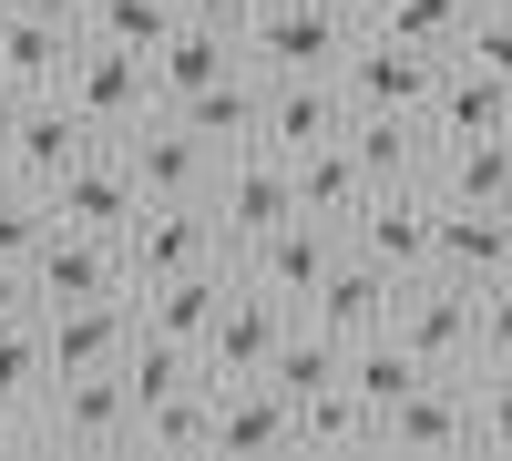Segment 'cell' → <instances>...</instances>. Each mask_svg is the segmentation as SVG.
Returning a JSON list of instances; mask_svg holds the SVG:
<instances>
[{"instance_id": "1", "label": "cell", "mask_w": 512, "mask_h": 461, "mask_svg": "<svg viewBox=\"0 0 512 461\" xmlns=\"http://www.w3.org/2000/svg\"><path fill=\"white\" fill-rule=\"evenodd\" d=\"M205 205H216V226H226V257H246V246H267L297 216V164L277 144H236V154H216Z\"/></svg>"}, {"instance_id": "2", "label": "cell", "mask_w": 512, "mask_h": 461, "mask_svg": "<svg viewBox=\"0 0 512 461\" xmlns=\"http://www.w3.org/2000/svg\"><path fill=\"white\" fill-rule=\"evenodd\" d=\"M441 62H451V52H420V41L359 21V31H349V62H338V93H349V113H431Z\"/></svg>"}, {"instance_id": "3", "label": "cell", "mask_w": 512, "mask_h": 461, "mask_svg": "<svg viewBox=\"0 0 512 461\" xmlns=\"http://www.w3.org/2000/svg\"><path fill=\"white\" fill-rule=\"evenodd\" d=\"M226 257V226L205 195H144V216L123 226V277L154 287V277H185V267H216Z\"/></svg>"}, {"instance_id": "4", "label": "cell", "mask_w": 512, "mask_h": 461, "mask_svg": "<svg viewBox=\"0 0 512 461\" xmlns=\"http://www.w3.org/2000/svg\"><path fill=\"white\" fill-rule=\"evenodd\" d=\"M390 328L420 349V369H472V359H482V298H472L461 277H441V267L400 277V298H390Z\"/></svg>"}, {"instance_id": "5", "label": "cell", "mask_w": 512, "mask_h": 461, "mask_svg": "<svg viewBox=\"0 0 512 461\" xmlns=\"http://www.w3.org/2000/svg\"><path fill=\"white\" fill-rule=\"evenodd\" d=\"M31 441L41 451H134V390H123V369H72V380H52Z\"/></svg>"}, {"instance_id": "6", "label": "cell", "mask_w": 512, "mask_h": 461, "mask_svg": "<svg viewBox=\"0 0 512 461\" xmlns=\"http://www.w3.org/2000/svg\"><path fill=\"white\" fill-rule=\"evenodd\" d=\"M93 144H113V134H103V123L82 113V103L62 93V82H52V93H21V113H11V134H0V175L41 195V185H52V175H62L72 154H93Z\"/></svg>"}, {"instance_id": "7", "label": "cell", "mask_w": 512, "mask_h": 461, "mask_svg": "<svg viewBox=\"0 0 512 461\" xmlns=\"http://www.w3.org/2000/svg\"><path fill=\"white\" fill-rule=\"evenodd\" d=\"M62 93L103 123V134H134V123L154 113V62L144 52H123V41H103V31H82L72 41V62H62Z\"/></svg>"}, {"instance_id": "8", "label": "cell", "mask_w": 512, "mask_h": 461, "mask_svg": "<svg viewBox=\"0 0 512 461\" xmlns=\"http://www.w3.org/2000/svg\"><path fill=\"white\" fill-rule=\"evenodd\" d=\"M349 31H359V21L318 11V0H267V11L236 31V52H246L256 72H338V62H349Z\"/></svg>"}, {"instance_id": "9", "label": "cell", "mask_w": 512, "mask_h": 461, "mask_svg": "<svg viewBox=\"0 0 512 461\" xmlns=\"http://www.w3.org/2000/svg\"><path fill=\"white\" fill-rule=\"evenodd\" d=\"M41 205H52V226H93V236H123L144 216V185H134V164H123V144H93V154H72L52 185H41Z\"/></svg>"}, {"instance_id": "10", "label": "cell", "mask_w": 512, "mask_h": 461, "mask_svg": "<svg viewBox=\"0 0 512 461\" xmlns=\"http://www.w3.org/2000/svg\"><path fill=\"white\" fill-rule=\"evenodd\" d=\"M287 328H297V308H287V298H267V287L236 267V287H226L216 328H205L195 369H205V380H246V369H267V359H277V339H287Z\"/></svg>"}, {"instance_id": "11", "label": "cell", "mask_w": 512, "mask_h": 461, "mask_svg": "<svg viewBox=\"0 0 512 461\" xmlns=\"http://www.w3.org/2000/svg\"><path fill=\"white\" fill-rule=\"evenodd\" d=\"M379 451H472V369H420L379 410Z\"/></svg>"}, {"instance_id": "12", "label": "cell", "mask_w": 512, "mask_h": 461, "mask_svg": "<svg viewBox=\"0 0 512 461\" xmlns=\"http://www.w3.org/2000/svg\"><path fill=\"white\" fill-rule=\"evenodd\" d=\"M431 236H441V195H431V185H369V205L349 216V246L379 257L390 277H420V267H431Z\"/></svg>"}, {"instance_id": "13", "label": "cell", "mask_w": 512, "mask_h": 461, "mask_svg": "<svg viewBox=\"0 0 512 461\" xmlns=\"http://www.w3.org/2000/svg\"><path fill=\"white\" fill-rule=\"evenodd\" d=\"M123 277V236H93V226H52L31 246V298L41 308H72V298H113Z\"/></svg>"}, {"instance_id": "14", "label": "cell", "mask_w": 512, "mask_h": 461, "mask_svg": "<svg viewBox=\"0 0 512 461\" xmlns=\"http://www.w3.org/2000/svg\"><path fill=\"white\" fill-rule=\"evenodd\" d=\"M205 451H226V461L297 451V400L267 380V369H246V380H216V431H205Z\"/></svg>"}, {"instance_id": "15", "label": "cell", "mask_w": 512, "mask_h": 461, "mask_svg": "<svg viewBox=\"0 0 512 461\" xmlns=\"http://www.w3.org/2000/svg\"><path fill=\"white\" fill-rule=\"evenodd\" d=\"M134 287H113V298H72V308H41V349H52V380L72 369H113L134 349Z\"/></svg>"}, {"instance_id": "16", "label": "cell", "mask_w": 512, "mask_h": 461, "mask_svg": "<svg viewBox=\"0 0 512 461\" xmlns=\"http://www.w3.org/2000/svg\"><path fill=\"white\" fill-rule=\"evenodd\" d=\"M328 134H349V93L338 72H267V103H256V144L277 154H308Z\"/></svg>"}, {"instance_id": "17", "label": "cell", "mask_w": 512, "mask_h": 461, "mask_svg": "<svg viewBox=\"0 0 512 461\" xmlns=\"http://www.w3.org/2000/svg\"><path fill=\"white\" fill-rule=\"evenodd\" d=\"M113 144H123V164H134L144 195H205V185H216V144H205L195 123H175L164 103L134 123V134H113Z\"/></svg>"}, {"instance_id": "18", "label": "cell", "mask_w": 512, "mask_h": 461, "mask_svg": "<svg viewBox=\"0 0 512 461\" xmlns=\"http://www.w3.org/2000/svg\"><path fill=\"white\" fill-rule=\"evenodd\" d=\"M338 246H349V236H338L328 216H287V226H277L267 246H246L236 267H246L256 287H267V298H287V308H308V298H318V277L338 267Z\"/></svg>"}, {"instance_id": "19", "label": "cell", "mask_w": 512, "mask_h": 461, "mask_svg": "<svg viewBox=\"0 0 512 461\" xmlns=\"http://www.w3.org/2000/svg\"><path fill=\"white\" fill-rule=\"evenodd\" d=\"M390 298H400V277L379 267V257H359V246H338V267L318 277V298L297 308V318H318L328 339H369V328H390Z\"/></svg>"}, {"instance_id": "20", "label": "cell", "mask_w": 512, "mask_h": 461, "mask_svg": "<svg viewBox=\"0 0 512 461\" xmlns=\"http://www.w3.org/2000/svg\"><path fill=\"white\" fill-rule=\"evenodd\" d=\"M226 287H236V257L185 267V277H154V287H134V318L154 328V339H175V349H205V328H216Z\"/></svg>"}, {"instance_id": "21", "label": "cell", "mask_w": 512, "mask_h": 461, "mask_svg": "<svg viewBox=\"0 0 512 461\" xmlns=\"http://www.w3.org/2000/svg\"><path fill=\"white\" fill-rule=\"evenodd\" d=\"M349 154L369 185H431L441 134H431V113H349Z\"/></svg>"}, {"instance_id": "22", "label": "cell", "mask_w": 512, "mask_h": 461, "mask_svg": "<svg viewBox=\"0 0 512 461\" xmlns=\"http://www.w3.org/2000/svg\"><path fill=\"white\" fill-rule=\"evenodd\" d=\"M431 267L461 277V287H492V277L512 267V205H441Z\"/></svg>"}, {"instance_id": "23", "label": "cell", "mask_w": 512, "mask_h": 461, "mask_svg": "<svg viewBox=\"0 0 512 461\" xmlns=\"http://www.w3.org/2000/svg\"><path fill=\"white\" fill-rule=\"evenodd\" d=\"M431 134L441 144H472V134H512V82H492L482 62H441V82H431Z\"/></svg>"}, {"instance_id": "24", "label": "cell", "mask_w": 512, "mask_h": 461, "mask_svg": "<svg viewBox=\"0 0 512 461\" xmlns=\"http://www.w3.org/2000/svg\"><path fill=\"white\" fill-rule=\"evenodd\" d=\"M41 400H52V349H41V318H11L0 328V451H21Z\"/></svg>"}, {"instance_id": "25", "label": "cell", "mask_w": 512, "mask_h": 461, "mask_svg": "<svg viewBox=\"0 0 512 461\" xmlns=\"http://www.w3.org/2000/svg\"><path fill=\"white\" fill-rule=\"evenodd\" d=\"M144 62H154V103L175 113L185 93H205V82H226V72H236L246 52H236V31H205V21H175V31H164V41H154Z\"/></svg>"}, {"instance_id": "26", "label": "cell", "mask_w": 512, "mask_h": 461, "mask_svg": "<svg viewBox=\"0 0 512 461\" xmlns=\"http://www.w3.org/2000/svg\"><path fill=\"white\" fill-rule=\"evenodd\" d=\"M205 431H216V380L205 369L134 400V451H205Z\"/></svg>"}, {"instance_id": "27", "label": "cell", "mask_w": 512, "mask_h": 461, "mask_svg": "<svg viewBox=\"0 0 512 461\" xmlns=\"http://www.w3.org/2000/svg\"><path fill=\"white\" fill-rule=\"evenodd\" d=\"M72 21H41V11H21V0H0V82L11 93H52L62 82V62H72Z\"/></svg>"}, {"instance_id": "28", "label": "cell", "mask_w": 512, "mask_h": 461, "mask_svg": "<svg viewBox=\"0 0 512 461\" xmlns=\"http://www.w3.org/2000/svg\"><path fill=\"white\" fill-rule=\"evenodd\" d=\"M297 164V216H328L338 236H349V216L369 205V175H359V154H349V134H328V144H308V154H287Z\"/></svg>"}, {"instance_id": "29", "label": "cell", "mask_w": 512, "mask_h": 461, "mask_svg": "<svg viewBox=\"0 0 512 461\" xmlns=\"http://www.w3.org/2000/svg\"><path fill=\"white\" fill-rule=\"evenodd\" d=\"M256 103H267V72L256 62H236L226 82H205V93H185L175 103V123H195L216 154H236V144H256Z\"/></svg>"}, {"instance_id": "30", "label": "cell", "mask_w": 512, "mask_h": 461, "mask_svg": "<svg viewBox=\"0 0 512 461\" xmlns=\"http://www.w3.org/2000/svg\"><path fill=\"white\" fill-rule=\"evenodd\" d=\"M431 195H441V205H512V134L441 144V164H431Z\"/></svg>"}, {"instance_id": "31", "label": "cell", "mask_w": 512, "mask_h": 461, "mask_svg": "<svg viewBox=\"0 0 512 461\" xmlns=\"http://www.w3.org/2000/svg\"><path fill=\"white\" fill-rule=\"evenodd\" d=\"M297 451H379V410L349 390V369L297 400Z\"/></svg>"}, {"instance_id": "32", "label": "cell", "mask_w": 512, "mask_h": 461, "mask_svg": "<svg viewBox=\"0 0 512 461\" xmlns=\"http://www.w3.org/2000/svg\"><path fill=\"white\" fill-rule=\"evenodd\" d=\"M338 369H349V339H328L318 318H297L287 339H277V359H267V380L287 390V400H308V390H328Z\"/></svg>"}, {"instance_id": "33", "label": "cell", "mask_w": 512, "mask_h": 461, "mask_svg": "<svg viewBox=\"0 0 512 461\" xmlns=\"http://www.w3.org/2000/svg\"><path fill=\"white\" fill-rule=\"evenodd\" d=\"M410 380H420V349L400 339V328H369V339H349V390H359L369 410H390Z\"/></svg>"}, {"instance_id": "34", "label": "cell", "mask_w": 512, "mask_h": 461, "mask_svg": "<svg viewBox=\"0 0 512 461\" xmlns=\"http://www.w3.org/2000/svg\"><path fill=\"white\" fill-rule=\"evenodd\" d=\"M472 11H482V0H369V21L400 31V41H420V52H461Z\"/></svg>"}, {"instance_id": "35", "label": "cell", "mask_w": 512, "mask_h": 461, "mask_svg": "<svg viewBox=\"0 0 512 461\" xmlns=\"http://www.w3.org/2000/svg\"><path fill=\"white\" fill-rule=\"evenodd\" d=\"M175 21H185V0H93V21H82V31L123 41V52H154Z\"/></svg>"}, {"instance_id": "36", "label": "cell", "mask_w": 512, "mask_h": 461, "mask_svg": "<svg viewBox=\"0 0 512 461\" xmlns=\"http://www.w3.org/2000/svg\"><path fill=\"white\" fill-rule=\"evenodd\" d=\"M52 236V205H41L31 185H11L0 175V267H31V246Z\"/></svg>"}, {"instance_id": "37", "label": "cell", "mask_w": 512, "mask_h": 461, "mask_svg": "<svg viewBox=\"0 0 512 461\" xmlns=\"http://www.w3.org/2000/svg\"><path fill=\"white\" fill-rule=\"evenodd\" d=\"M472 451H492V461L512 451V369H492V359L472 369Z\"/></svg>"}, {"instance_id": "38", "label": "cell", "mask_w": 512, "mask_h": 461, "mask_svg": "<svg viewBox=\"0 0 512 461\" xmlns=\"http://www.w3.org/2000/svg\"><path fill=\"white\" fill-rule=\"evenodd\" d=\"M461 62H482L492 82H512V0H482L472 31H461Z\"/></svg>"}, {"instance_id": "39", "label": "cell", "mask_w": 512, "mask_h": 461, "mask_svg": "<svg viewBox=\"0 0 512 461\" xmlns=\"http://www.w3.org/2000/svg\"><path fill=\"white\" fill-rule=\"evenodd\" d=\"M472 298H482V359L512 369V267H502L492 287H472ZM482 359H472V369H482Z\"/></svg>"}, {"instance_id": "40", "label": "cell", "mask_w": 512, "mask_h": 461, "mask_svg": "<svg viewBox=\"0 0 512 461\" xmlns=\"http://www.w3.org/2000/svg\"><path fill=\"white\" fill-rule=\"evenodd\" d=\"M267 0H185V21H205V31H246Z\"/></svg>"}, {"instance_id": "41", "label": "cell", "mask_w": 512, "mask_h": 461, "mask_svg": "<svg viewBox=\"0 0 512 461\" xmlns=\"http://www.w3.org/2000/svg\"><path fill=\"white\" fill-rule=\"evenodd\" d=\"M11 318H41V298H31V267H0V328Z\"/></svg>"}, {"instance_id": "42", "label": "cell", "mask_w": 512, "mask_h": 461, "mask_svg": "<svg viewBox=\"0 0 512 461\" xmlns=\"http://www.w3.org/2000/svg\"><path fill=\"white\" fill-rule=\"evenodd\" d=\"M21 11H41V21H72V31H82V21H93V0H21Z\"/></svg>"}, {"instance_id": "43", "label": "cell", "mask_w": 512, "mask_h": 461, "mask_svg": "<svg viewBox=\"0 0 512 461\" xmlns=\"http://www.w3.org/2000/svg\"><path fill=\"white\" fill-rule=\"evenodd\" d=\"M318 11H338V21H369V0H318Z\"/></svg>"}, {"instance_id": "44", "label": "cell", "mask_w": 512, "mask_h": 461, "mask_svg": "<svg viewBox=\"0 0 512 461\" xmlns=\"http://www.w3.org/2000/svg\"><path fill=\"white\" fill-rule=\"evenodd\" d=\"M11 113H21V93H11V82H0V134H11Z\"/></svg>"}]
</instances>
